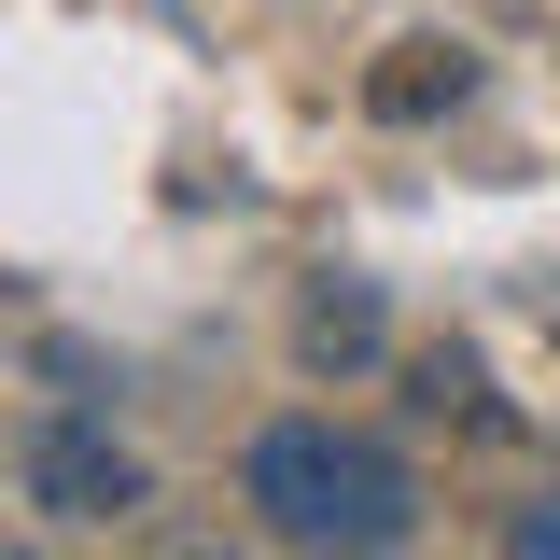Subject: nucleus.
<instances>
[{
    "label": "nucleus",
    "mask_w": 560,
    "mask_h": 560,
    "mask_svg": "<svg viewBox=\"0 0 560 560\" xmlns=\"http://www.w3.org/2000/svg\"><path fill=\"white\" fill-rule=\"evenodd\" d=\"M238 504H253L267 547H294V560H393L420 533V463L393 434H364V420L294 407V420H267V434L238 448Z\"/></svg>",
    "instance_id": "1"
},
{
    "label": "nucleus",
    "mask_w": 560,
    "mask_h": 560,
    "mask_svg": "<svg viewBox=\"0 0 560 560\" xmlns=\"http://www.w3.org/2000/svg\"><path fill=\"white\" fill-rule=\"evenodd\" d=\"M0 463H14V504H28L43 533H127L140 504H154V463H140L98 407H28Z\"/></svg>",
    "instance_id": "2"
},
{
    "label": "nucleus",
    "mask_w": 560,
    "mask_h": 560,
    "mask_svg": "<svg viewBox=\"0 0 560 560\" xmlns=\"http://www.w3.org/2000/svg\"><path fill=\"white\" fill-rule=\"evenodd\" d=\"M378 350H393V308H378V280L323 267L308 294H294V364H323V378H364Z\"/></svg>",
    "instance_id": "3"
},
{
    "label": "nucleus",
    "mask_w": 560,
    "mask_h": 560,
    "mask_svg": "<svg viewBox=\"0 0 560 560\" xmlns=\"http://www.w3.org/2000/svg\"><path fill=\"white\" fill-rule=\"evenodd\" d=\"M463 84H477V57H463V43H393V57L364 70V113H378V127H434Z\"/></svg>",
    "instance_id": "4"
},
{
    "label": "nucleus",
    "mask_w": 560,
    "mask_h": 560,
    "mask_svg": "<svg viewBox=\"0 0 560 560\" xmlns=\"http://www.w3.org/2000/svg\"><path fill=\"white\" fill-rule=\"evenodd\" d=\"M407 393H420V420L504 434V407H490V378H477V350H407Z\"/></svg>",
    "instance_id": "5"
},
{
    "label": "nucleus",
    "mask_w": 560,
    "mask_h": 560,
    "mask_svg": "<svg viewBox=\"0 0 560 560\" xmlns=\"http://www.w3.org/2000/svg\"><path fill=\"white\" fill-rule=\"evenodd\" d=\"M504 560H560V490H533V504L504 518Z\"/></svg>",
    "instance_id": "6"
},
{
    "label": "nucleus",
    "mask_w": 560,
    "mask_h": 560,
    "mask_svg": "<svg viewBox=\"0 0 560 560\" xmlns=\"http://www.w3.org/2000/svg\"><path fill=\"white\" fill-rule=\"evenodd\" d=\"M28 533H43V518H28V504H0V560H43Z\"/></svg>",
    "instance_id": "7"
},
{
    "label": "nucleus",
    "mask_w": 560,
    "mask_h": 560,
    "mask_svg": "<svg viewBox=\"0 0 560 560\" xmlns=\"http://www.w3.org/2000/svg\"><path fill=\"white\" fill-rule=\"evenodd\" d=\"M140 560H238L224 533H183V547H140Z\"/></svg>",
    "instance_id": "8"
}]
</instances>
